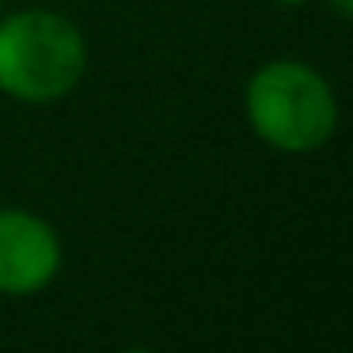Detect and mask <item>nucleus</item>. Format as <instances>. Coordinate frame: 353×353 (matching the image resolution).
Instances as JSON below:
<instances>
[{
  "label": "nucleus",
  "instance_id": "f257e3e1",
  "mask_svg": "<svg viewBox=\"0 0 353 353\" xmlns=\"http://www.w3.org/2000/svg\"><path fill=\"white\" fill-rule=\"evenodd\" d=\"M88 46L61 12L27 8L0 19V92L19 103H57L80 84Z\"/></svg>",
  "mask_w": 353,
  "mask_h": 353
},
{
  "label": "nucleus",
  "instance_id": "f03ea898",
  "mask_svg": "<svg viewBox=\"0 0 353 353\" xmlns=\"http://www.w3.org/2000/svg\"><path fill=\"white\" fill-rule=\"evenodd\" d=\"M243 110L251 130L277 152H315L338 130L334 88L304 61H270L247 80Z\"/></svg>",
  "mask_w": 353,
  "mask_h": 353
},
{
  "label": "nucleus",
  "instance_id": "7ed1b4c3",
  "mask_svg": "<svg viewBox=\"0 0 353 353\" xmlns=\"http://www.w3.org/2000/svg\"><path fill=\"white\" fill-rule=\"evenodd\" d=\"M61 270V239L27 209H0V296L42 292Z\"/></svg>",
  "mask_w": 353,
  "mask_h": 353
},
{
  "label": "nucleus",
  "instance_id": "20e7f679",
  "mask_svg": "<svg viewBox=\"0 0 353 353\" xmlns=\"http://www.w3.org/2000/svg\"><path fill=\"white\" fill-rule=\"evenodd\" d=\"M330 8L338 12V16H345V19H353V0H330Z\"/></svg>",
  "mask_w": 353,
  "mask_h": 353
},
{
  "label": "nucleus",
  "instance_id": "39448f33",
  "mask_svg": "<svg viewBox=\"0 0 353 353\" xmlns=\"http://www.w3.org/2000/svg\"><path fill=\"white\" fill-rule=\"evenodd\" d=\"M122 353H156V350H148V345H130V350H122Z\"/></svg>",
  "mask_w": 353,
  "mask_h": 353
},
{
  "label": "nucleus",
  "instance_id": "423d86ee",
  "mask_svg": "<svg viewBox=\"0 0 353 353\" xmlns=\"http://www.w3.org/2000/svg\"><path fill=\"white\" fill-rule=\"evenodd\" d=\"M277 4H307V0H277Z\"/></svg>",
  "mask_w": 353,
  "mask_h": 353
}]
</instances>
